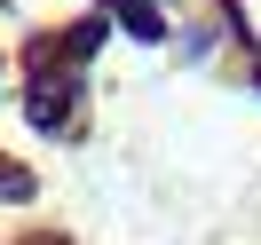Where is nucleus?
<instances>
[{"mask_svg": "<svg viewBox=\"0 0 261 245\" xmlns=\"http://www.w3.org/2000/svg\"><path fill=\"white\" fill-rule=\"evenodd\" d=\"M24 119H32V127H64V119H71V79L32 87V95H24Z\"/></svg>", "mask_w": 261, "mask_h": 245, "instance_id": "f257e3e1", "label": "nucleus"}, {"mask_svg": "<svg viewBox=\"0 0 261 245\" xmlns=\"http://www.w3.org/2000/svg\"><path fill=\"white\" fill-rule=\"evenodd\" d=\"M0 198H16V206H24V198H32V174H24L16 158H0Z\"/></svg>", "mask_w": 261, "mask_h": 245, "instance_id": "7ed1b4c3", "label": "nucleus"}, {"mask_svg": "<svg viewBox=\"0 0 261 245\" xmlns=\"http://www.w3.org/2000/svg\"><path fill=\"white\" fill-rule=\"evenodd\" d=\"M103 8H111V16L127 24L135 40H159V32H166V16H159V0H103Z\"/></svg>", "mask_w": 261, "mask_h": 245, "instance_id": "f03ea898", "label": "nucleus"}, {"mask_svg": "<svg viewBox=\"0 0 261 245\" xmlns=\"http://www.w3.org/2000/svg\"><path fill=\"white\" fill-rule=\"evenodd\" d=\"M64 48H71V56H95V48H103V24H80V32L64 40Z\"/></svg>", "mask_w": 261, "mask_h": 245, "instance_id": "20e7f679", "label": "nucleus"}]
</instances>
